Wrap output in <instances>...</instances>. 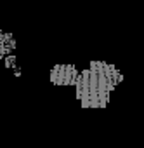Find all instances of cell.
<instances>
[{"instance_id": "6da1fadb", "label": "cell", "mask_w": 144, "mask_h": 148, "mask_svg": "<svg viewBox=\"0 0 144 148\" xmlns=\"http://www.w3.org/2000/svg\"><path fill=\"white\" fill-rule=\"evenodd\" d=\"M123 80L122 71L104 61H92L89 68L80 71L77 84V99L84 108H104L109 92Z\"/></svg>"}, {"instance_id": "7a4b0ae2", "label": "cell", "mask_w": 144, "mask_h": 148, "mask_svg": "<svg viewBox=\"0 0 144 148\" xmlns=\"http://www.w3.org/2000/svg\"><path fill=\"white\" fill-rule=\"evenodd\" d=\"M80 71L73 64H57L50 71V82L56 86H75L78 84Z\"/></svg>"}, {"instance_id": "3957f363", "label": "cell", "mask_w": 144, "mask_h": 148, "mask_svg": "<svg viewBox=\"0 0 144 148\" xmlns=\"http://www.w3.org/2000/svg\"><path fill=\"white\" fill-rule=\"evenodd\" d=\"M14 49H16V40L12 38V35L0 30V61L4 58H9Z\"/></svg>"}]
</instances>
